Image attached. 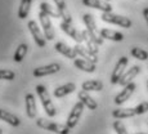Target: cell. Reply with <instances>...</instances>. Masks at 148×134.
<instances>
[{
	"instance_id": "15",
	"label": "cell",
	"mask_w": 148,
	"mask_h": 134,
	"mask_svg": "<svg viewBox=\"0 0 148 134\" xmlns=\"http://www.w3.org/2000/svg\"><path fill=\"white\" fill-rule=\"evenodd\" d=\"M25 103H26V115L30 119H35L38 110H36V101H35L34 94H31V93L26 94V97H25Z\"/></svg>"
},
{
	"instance_id": "29",
	"label": "cell",
	"mask_w": 148,
	"mask_h": 134,
	"mask_svg": "<svg viewBox=\"0 0 148 134\" xmlns=\"http://www.w3.org/2000/svg\"><path fill=\"white\" fill-rule=\"evenodd\" d=\"M40 10H42V12H45L48 14L49 17H54V18H58V17H61L59 16V13H58V10H54L52 7H50V4H48V3H45V1H42L41 4H40Z\"/></svg>"
},
{
	"instance_id": "22",
	"label": "cell",
	"mask_w": 148,
	"mask_h": 134,
	"mask_svg": "<svg viewBox=\"0 0 148 134\" xmlns=\"http://www.w3.org/2000/svg\"><path fill=\"white\" fill-rule=\"evenodd\" d=\"M136 115L135 108H117V110H113L112 116L115 119H127V118H133Z\"/></svg>"
},
{
	"instance_id": "26",
	"label": "cell",
	"mask_w": 148,
	"mask_h": 134,
	"mask_svg": "<svg viewBox=\"0 0 148 134\" xmlns=\"http://www.w3.org/2000/svg\"><path fill=\"white\" fill-rule=\"evenodd\" d=\"M81 32H82V38H84V41L86 43V48H88V49H89L93 54H95V56H97V54H98V47H99V45L95 44V43L92 40V38L89 36V34H88L86 30L81 31Z\"/></svg>"
},
{
	"instance_id": "10",
	"label": "cell",
	"mask_w": 148,
	"mask_h": 134,
	"mask_svg": "<svg viewBox=\"0 0 148 134\" xmlns=\"http://www.w3.org/2000/svg\"><path fill=\"white\" fill-rule=\"evenodd\" d=\"M135 88H136V85L134 84V82H130V84L125 85L124 89H122L121 92L115 97V103L120 106V104H122L124 102H126L127 99H129L130 97H132V94L134 93Z\"/></svg>"
},
{
	"instance_id": "1",
	"label": "cell",
	"mask_w": 148,
	"mask_h": 134,
	"mask_svg": "<svg viewBox=\"0 0 148 134\" xmlns=\"http://www.w3.org/2000/svg\"><path fill=\"white\" fill-rule=\"evenodd\" d=\"M36 92H38V96L40 98L41 103H42V107H44L45 112H47L48 116L53 118V116L57 115V110H56V106L53 104L52 99H50V96L48 93V89L44 87V85H36Z\"/></svg>"
},
{
	"instance_id": "16",
	"label": "cell",
	"mask_w": 148,
	"mask_h": 134,
	"mask_svg": "<svg viewBox=\"0 0 148 134\" xmlns=\"http://www.w3.org/2000/svg\"><path fill=\"white\" fill-rule=\"evenodd\" d=\"M77 98H79V101H80L85 107L89 108V110H97V107H98V103H97L94 99L88 94L86 90H81V92H79Z\"/></svg>"
},
{
	"instance_id": "28",
	"label": "cell",
	"mask_w": 148,
	"mask_h": 134,
	"mask_svg": "<svg viewBox=\"0 0 148 134\" xmlns=\"http://www.w3.org/2000/svg\"><path fill=\"white\" fill-rule=\"evenodd\" d=\"M130 54H132L134 58L139 59V61H147L148 59V52H146L144 49H142V48H132L130 49Z\"/></svg>"
},
{
	"instance_id": "23",
	"label": "cell",
	"mask_w": 148,
	"mask_h": 134,
	"mask_svg": "<svg viewBox=\"0 0 148 134\" xmlns=\"http://www.w3.org/2000/svg\"><path fill=\"white\" fill-rule=\"evenodd\" d=\"M0 120L8 122V124L12 125V126H18V125L21 124V121H19V119L17 118V116L8 112L7 110H3V108H0Z\"/></svg>"
},
{
	"instance_id": "12",
	"label": "cell",
	"mask_w": 148,
	"mask_h": 134,
	"mask_svg": "<svg viewBox=\"0 0 148 134\" xmlns=\"http://www.w3.org/2000/svg\"><path fill=\"white\" fill-rule=\"evenodd\" d=\"M73 49H75L76 54H77L79 57H81L82 59H86V61L92 62V63H97V62H98V57H97L95 54H93L86 47H82L80 44H76L75 47H73Z\"/></svg>"
},
{
	"instance_id": "30",
	"label": "cell",
	"mask_w": 148,
	"mask_h": 134,
	"mask_svg": "<svg viewBox=\"0 0 148 134\" xmlns=\"http://www.w3.org/2000/svg\"><path fill=\"white\" fill-rule=\"evenodd\" d=\"M16 78V74L10 70H5V68H0V80H9L12 81Z\"/></svg>"
},
{
	"instance_id": "20",
	"label": "cell",
	"mask_w": 148,
	"mask_h": 134,
	"mask_svg": "<svg viewBox=\"0 0 148 134\" xmlns=\"http://www.w3.org/2000/svg\"><path fill=\"white\" fill-rule=\"evenodd\" d=\"M73 65H75V67H77L79 70L85 71V72L92 74L95 71V63H92V62L86 61V59L76 58V59H73Z\"/></svg>"
},
{
	"instance_id": "27",
	"label": "cell",
	"mask_w": 148,
	"mask_h": 134,
	"mask_svg": "<svg viewBox=\"0 0 148 134\" xmlns=\"http://www.w3.org/2000/svg\"><path fill=\"white\" fill-rule=\"evenodd\" d=\"M27 49H28V45L27 44H25V43L19 44L18 48L16 49V53H14V56H13L14 62H21L22 59L25 58V56H26Z\"/></svg>"
},
{
	"instance_id": "17",
	"label": "cell",
	"mask_w": 148,
	"mask_h": 134,
	"mask_svg": "<svg viewBox=\"0 0 148 134\" xmlns=\"http://www.w3.org/2000/svg\"><path fill=\"white\" fill-rule=\"evenodd\" d=\"M57 5V10H58L59 16L63 18V21L68 22V23H72V18H71V14L67 9V5L64 0H53Z\"/></svg>"
},
{
	"instance_id": "5",
	"label": "cell",
	"mask_w": 148,
	"mask_h": 134,
	"mask_svg": "<svg viewBox=\"0 0 148 134\" xmlns=\"http://www.w3.org/2000/svg\"><path fill=\"white\" fill-rule=\"evenodd\" d=\"M27 27H28V30H30L31 35H32L34 40H35V44L40 48H44L45 44H47V39H45V35L41 31V28L38 26V22L36 21H28Z\"/></svg>"
},
{
	"instance_id": "7",
	"label": "cell",
	"mask_w": 148,
	"mask_h": 134,
	"mask_svg": "<svg viewBox=\"0 0 148 134\" xmlns=\"http://www.w3.org/2000/svg\"><path fill=\"white\" fill-rule=\"evenodd\" d=\"M84 107H85L84 104L79 101L77 103L73 106L72 110H71L70 115H68V118L66 120V125L70 128V129H72V128H75L76 125H77V122H79V120H80V118H81L82 111H84Z\"/></svg>"
},
{
	"instance_id": "31",
	"label": "cell",
	"mask_w": 148,
	"mask_h": 134,
	"mask_svg": "<svg viewBox=\"0 0 148 134\" xmlns=\"http://www.w3.org/2000/svg\"><path fill=\"white\" fill-rule=\"evenodd\" d=\"M113 129L116 130V133L117 134H129L127 133V130H126V128L124 126V124H122L119 119L113 122Z\"/></svg>"
},
{
	"instance_id": "37",
	"label": "cell",
	"mask_w": 148,
	"mask_h": 134,
	"mask_svg": "<svg viewBox=\"0 0 148 134\" xmlns=\"http://www.w3.org/2000/svg\"><path fill=\"white\" fill-rule=\"evenodd\" d=\"M106 1H110V0H106Z\"/></svg>"
},
{
	"instance_id": "2",
	"label": "cell",
	"mask_w": 148,
	"mask_h": 134,
	"mask_svg": "<svg viewBox=\"0 0 148 134\" xmlns=\"http://www.w3.org/2000/svg\"><path fill=\"white\" fill-rule=\"evenodd\" d=\"M82 21H84L85 26H86V31H88V34H89V36L92 38V40L98 45L103 44L104 39L101 36V32H99L98 28H97L94 17H93L90 13H85L84 16H82Z\"/></svg>"
},
{
	"instance_id": "36",
	"label": "cell",
	"mask_w": 148,
	"mask_h": 134,
	"mask_svg": "<svg viewBox=\"0 0 148 134\" xmlns=\"http://www.w3.org/2000/svg\"><path fill=\"white\" fill-rule=\"evenodd\" d=\"M147 88H148V81H147Z\"/></svg>"
},
{
	"instance_id": "9",
	"label": "cell",
	"mask_w": 148,
	"mask_h": 134,
	"mask_svg": "<svg viewBox=\"0 0 148 134\" xmlns=\"http://www.w3.org/2000/svg\"><path fill=\"white\" fill-rule=\"evenodd\" d=\"M61 28L63 32H66L70 38H72L77 44L84 41V38H82V32L81 31H77L75 27L72 26V23H68L66 21H62L61 22Z\"/></svg>"
},
{
	"instance_id": "3",
	"label": "cell",
	"mask_w": 148,
	"mask_h": 134,
	"mask_svg": "<svg viewBox=\"0 0 148 134\" xmlns=\"http://www.w3.org/2000/svg\"><path fill=\"white\" fill-rule=\"evenodd\" d=\"M101 18H102V21L107 22V23L117 25V26L124 27V28H130L132 27V25H133V22L130 21L127 17L119 16V14H115L112 12H103Z\"/></svg>"
},
{
	"instance_id": "21",
	"label": "cell",
	"mask_w": 148,
	"mask_h": 134,
	"mask_svg": "<svg viewBox=\"0 0 148 134\" xmlns=\"http://www.w3.org/2000/svg\"><path fill=\"white\" fill-rule=\"evenodd\" d=\"M75 89H76V85L73 84V82H68V84L61 85V87L54 89V97H56V98H62V97L72 93Z\"/></svg>"
},
{
	"instance_id": "24",
	"label": "cell",
	"mask_w": 148,
	"mask_h": 134,
	"mask_svg": "<svg viewBox=\"0 0 148 134\" xmlns=\"http://www.w3.org/2000/svg\"><path fill=\"white\" fill-rule=\"evenodd\" d=\"M81 88L86 92H101L103 89V82L99 80H88L82 82Z\"/></svg>"
},
{
	"instance_id": "13",
	"label": "cell",
	"mask_w": 148,
	"mask_h": 134,
	"mask_svg": "<svg viewBox=\"0 0 148 134\" xmlns=\"http://www.w3.org/2000/svg\"><path fill=\"white\" fill-rule=\"evenodd\" d=\"M82 4L85 7H90L94 9H99L102 12H112V7L110 3H107L106 0H82Z\"/></svg>"
},
{
	"instance_id": "4",
	"label": "cell",
	"mask_w": 148,
	"mask_h": 134,
	"mask_svg": "<svg viewBox=\"0 0 148 134\" xmlns=\"http://www.w3.org/2000/svg\"><path fill=\"white\" fill-rule=\"evenodd\" d=\"M36 125L41 129L45 130H50L53 133L57 134H70V128L67 125H62V124H57V122H52V121H48L45 119H38L36 120Z\"/></svg>"
},
{
	"instance_id": "18",
	"label": "cell",
	"mask_w": 148,
	"mask_h": 134,
	"mask_svg": "<svg viewBox=\"0 0 148 134\" xmlns=\"http://www.w3.org/2000/svg\"><path fill=\"white\" fill-rule=\"evenodd\" d=\"M54 48H56L57 52L61 53V54H63V56L67 57V58H70V59H76V56H77V54H76L75 49H73V48L67 47L64 43H56Z\"/></svg>"
},
{
	"instance_id": "11",
	"label": "cell",
	"mask_w": 148,
	"mask_h": 134,
	"mask_svg": "<svg viewBox=\"0 0 148 134\" xmlns=\"http://www.w3.org/2000/svg\"><path fill=\"white\" fill-rule=\"evenodd\" d=\"M61 70V66L58 63H50L47 65V66H41L34 70V76L36 78H42V76H48V75H53V74H57Z\"/></svg>"
},
{
	"instance_id": "6",
	"label": "cell",
	"mask_w": 148,
	"mask_h": 134,
	"mask_svg": "<svg viewBox=\"0 0 148 134\" xmlns=\"http://www.w3.org/2000/svg\"><path fill=\"white\" fill-rule=\"evenodd\" d=\"M39 21H40V23H41L42 32H44V35H45V39L53 40L54 39V30H53L52 21H50V17L45 12L40 10V12H39Z\"/></svg>"
},
{
	"instance_id": "19",
	"label": "cell",
	"mask_w": 148,
	"mask_h": 134,
	"mask_svg": "<svg viewBox=\"0 0 148 134\" xmlns=\"http://www.w3.org/2000/svg\"><path fill=\"white\" fill-rule=\"evenodd\" d=\"M101 36L103 39H108V40H112V41H122L124 40V35L119 31H113L110 30V28H102L101 31Z\"/></svg>"
},
{
	"instance_id": "8",
	"label": "cell",
	"mask_w": 148,
	"mask_h": 134,
	"mask_svg": "<svg viewBox=\"0 0 148 134\" xmlns=\"http://www.w3.org/2000/svg\"><path fill=\"white\" fill-rule=\"evenodd\" d=\"M127 62H129L127 57H121L117 61V63H116V66L112 71V75H111V84H113V85L119 84V80H120V78L124 75V71L127 66Z\"/></svg>"
},
{
	"instance_id": "25",
	"label": "cell",
	"mask_w": 148,
	"mask_h": 134,
	"mask_svg": "<svg viewBox=\"0 0 148 134\" xmlns=\"http://www.w3.org/2000/svg\"><path fill=\"white\" fill-rule=\"evenodd\" d=\"M31 3H32V0H21V4H19L18 8V17L21 19L27 18L28 13H30Z\"/></svg>"
},
{
	"instance_id": "35",
	"label": "cell",
	"mask_w": 148,
	"mask_h": 134,
	"mask_svg": "<svg viewBox=\"0 0 148 134\" xmlns=\"http://www.w3.org/2000/svg\"><path fill=\"white\" fill-rule=\"evenodd\" d=\"M0 134H3V130L1 129H0Z\"/></svg>"
},
{
	"instance_id": "33",
	"label": "cell",
	"mask_w": 148,
	"mask_h": 134,
	"mask_svg": "<svg viewBox=\"0 0 148 134\" xmlns=\"http://www.w3.org/2000/svg\"><path fill=\"white\" fill-rule=\"evenodd\" d=\"M143 17H144V19H146V22L148 25V8H144L143 9Z\"/></svg>"
},
{
	"instance_id": "14",
	"label": "cell",
	"mask_w": 148,
	"mask_h": 134,
	"mask_svg": "<svg viewBox=\"0 0 148 134\" xmlns=\"http://www.w3.org/2000/svg\"><path fill=\"white\" fill-rule=\"evenodd\" d=\"M139 72H140V67L139 66H133L132 68H129L126 72H124V75H122L120 78V80H119V84H120L121 87H125V85L133 82V79H134Z\"/></svg>"
},
{
	"instance_id": "32",
	"label": "cell",
	"mask_w": 148,
	"mask_h": 134,
	"mask_svg": "<svg viewBox=\"0 0 148 134\" xmlns=\"http://www.w3.org/2000/svg\"><path fill=\"white\" fill-rule=\"evenodd\" d=\"M135 111H136V115L146 113L148 111V102H142V103H139L138 106L135 107Z\"/></svg>"
},
{
	"instance_id": "34",
	"label": "cell",
	"mask_w": 148,
	"mask_h": 134,
	"mask_svg": "<svg viewBox=\"0 0 148 134\" xmlns=\"http://www.w3.org/2000/svg\"><path fill=\"white\" fill-rule=\"evenodd\" d=\"M135 134H147V133H135Z\"/></svg>"
}]
</instances>
